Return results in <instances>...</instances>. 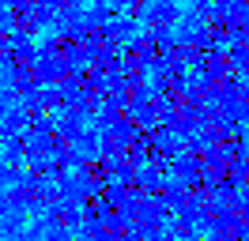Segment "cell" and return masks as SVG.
<instances>
[{"mask_svg":"<svg viewBox=\"0 0 249 241\" xmlns=\"http://www.w3.org/2000/svg\"><path fill=\"white\" fill-rule=\"evenodd\" d=\"M178 15H181V4L178 0H147V8H143V30H174L178 23Z\"/></svg>","mask_w":249,"mask_h":241,"instance_id":"obj_1","label":"cell"},{"mask_svg":"<svg viewBox=\"0 0 249 241\" xmlns=\"http://www.w3.org/2000/svg\"><path fill=\"white\" fill-rule=\"evenodd\" d=\"M31 72H34V79H38V87H57V83L68 79L72 68H68L61 57H34Z\"/></svg>","mask_w":249,"mask_h":241,"instance_id":"obj_2","label":"cell"},{"mask_svg":"<svg viewBox=\"0 0 249 241\" xmlns=\"http://www.w3.org/2000/svg\"><path fill=\"white\" fill-rule=\"evenodd\" d=\"M132 34H136V23H132L128 15H109L106 27H102V45H109V49L121 53V45L128 42Z\"/></svg>","mask_w":249,"mask_h":241,"instance_id":"obj_3","label":"cell"},{"mask_svg":"<svg viewBox=\"0 0 249 241\" xmlns=\"http://www.w3.org/2000/svg\"><path fill=\"white\" fill-rule=\"evenodd\" d=\"M87 124H91V117L79 113V109H61V113H57V136L68 139V143H76L79 136L87 132Z\"/></svg>","mask_w":249,"mask_h":241,"instance_id":"obj_4","label":"cell"},{"mask_svg":"<svg viewBox=\"0 0 249 241\" xmlns=\"http://www.w3.org/2000/svg\"><path fill=\"white\" fill-rule=\"evenodd\" d=\"M27 211H8L0 215V241H23V230H27Z\"/></svg>","mask_w":249,"mask_h":241,"instance_id":"obj_5","label":"cell"},{"mask_svg":"<svg viewBox=\"0 0 249 241\" xmlns=\"http://www.w3.org/2000/svg\"><path fill=\"white\" fill-rule=\"evenodd\" d=\"M42 241H76V234H72V230H64V226H49Z\"/></svg>","mask_w":249,"mask_h":241,"instance_id":"obj_6","label":"cell"},{"mask_svg":"<svg viewBox=\"0 0 249 241\" xmlns=\"http://www.w3.org/2000/svg\"><path fill=\"white\" fill-rule=\"evenodd\" d=\"M8 211H12V204H8V192L0 189V215H8Z\"/></svg>","mask_w":249,"mask_h":241,"instance_id":"obj_7","label":"cell"}]
</instances>
